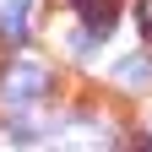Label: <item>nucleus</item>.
<instances>
[{
  "mask_svg": "<svg viewBox=\"0 0 152 152\" xmlns=\"http://www.w3.org/2000/svg\"><path fill=\"white\" fill-rule=\"evenodd\" d=\"M54 152H109V136H92V130H65V136H54Z\"/></svg>",
  "mask_w": 152,
  "mask_h": 152,
  "instance_id": "20e7f679",
  "label": "nucleus"
},
{
  "mask_svg": "<svg viewBox=\"0 0 152 152\" xmlns=\"http://www.w3.org/2000/svg\"><path fill=\"white\" fill-rule=\"evenodd\" d=\"M76 11L87 16V27L98 33V38H103V33H109V22H114V6H109V0H82Z\"/></svg>",
  "mask_w": 152,
  "mask_h": 152,
  "instance_id": "39448f33",
  "label": "nucleus"
},
{
  "mask_svg": "<svg viewBox=\"0 0 152 152\" xmlns=\"http://www.w3.org/2000/svg\"><path fill=\"white\" fill-rule=\"evenodd\" d=\"M49 92V65L38 60H11L6 71H0V103L6 109H27Z\"/></svg>",
  "mask_w": 152,
  "mask_h": 152,
  "instance_id": "f257e3e1",
  "label": "nucleus"
},
{
  "mask_svg": "<svg viewBox=\"0 0 152 152\" xmlns=\"http://www.w3.org/2000/svg\"><path fill=\"white\" fill-rule=\"evenodd\" d=\"M27 16H33V0H0V33L11 44L27 38Z\"/></svg>",
  "mask_w": 152,
  "mask_h": 152,
  "instance_id": "f03ea898",
  "label": "nucleus"
},
{
  "mask_svg": "<svg viewBox=\"0 0 152 152\" xmlns=\"http://www.w3.org/2000/svg\"><path fill=\"white\" fill-rule=\"evenodd\" d=\"M114 82H120V87H147V82H152V60H147V54L120 60V65H114Z\"/></svg>",
  "mask_w": 152,
  "mask_h": 152,
  "instance_id": "7ed1b4c3",
  "label": "nucleus"
},
{
  "mask_svg": "<svg viewBox=\"0 0 152 152\" xmlns=\"http://www.w3.org/2000/svg\"><path fill=\"white\" fill-rule=\"evenodd\" d=\"M136 16H141V33L152 38V0H141V6H136Z\"/></svg>",
  "mask_w": 152,
  "mask_h": 152,
  "instance_id": "423d86ee",
  "label": "nucleus"
}]
</instances>
